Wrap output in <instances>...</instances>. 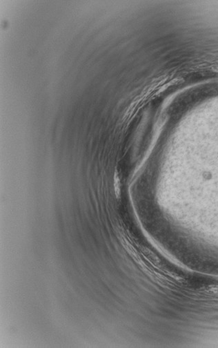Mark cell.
Masks as SVG:
<instances>
[{"label": "cell", "mask_w": 218, "mask_h": 348, "mask_svg": "<svg viewBox=\"0 0 218 348\" xmlns=\"http://www.w3.org/2000/svg\"><path fill=\"white\" fill-rule=\"evenodd\" d=\"M208 292L212 293V294L218 295V285H214V286L210 287L208 289Z\"/></svg>", "instance_id": "1"}]
</instances>
